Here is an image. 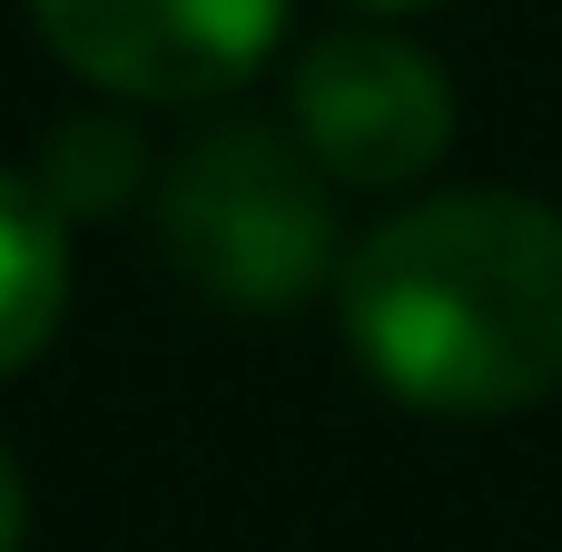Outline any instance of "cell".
Listing matches in <instances>:
<instances>
[{"label":"cell","mask_w":562,"mask_h":552,"mask_svg":"<svg viewBox=\"0 0 562 552\" xmlns=\"http://www.w3.org/2000/svg\"><path fill=\"white\" fill-rule=\"evenodd\" d=\"M454 79L405 30H326L286 69V138L316 158L326 188H415L454 148Z\"/></svg>","instance_id":"cell-3"},{"label":"cell","mask_w":562,"mask_h":552,"mask_svg":"<svg viewBox=\"0 0 562 552\" xmlns=\"http://www.w3.org/2000/svg\"><path fill=\"white\" fill-rule=\"evenodd\" d=\"M30 30L99 99L198 109L267 69L286 0H30Z\"/></svg>","instance_id":"cell-4"},{"label":"cell","mask_w":562,"mask_h":552,"mask_svg":"<svg viewBox=\"0 0 562 552\" xmlns=\"http://www.w3.org/2000/svg\"><path fill=\"white\" fill-rule=\"evenodd\" d=\"M20 533H30V484H20V464L0 444V552H20Z\"/></svg>","instance_id":"cell-7"},{"label":"cell","mask_w":562,"mask_h":552,"mask_svg":"<svg viewBox=\"0 0 562 552\" xmlns=\"http://www.w3.org/2000/svg\"><path fill=\"white\" fill-rule=\"evenodd\" d=\"M336 326L405 415H533L562 395V207L445 188L375 217L336 267Z\"/></svg>","instance_id":"cell-1"},{"label":"cell","mask_w":562,"mask_h":552,"mask_svg":"<svg viewBox=\"0 0 562 552\" xmlns=\"http://www.w3.org/2000/svg\"><path fill=\"white\" fill-rule=\"evenodd\" d=\"M69 316V227L30 188V168H0V375H20Z\"/></svg>","instance_id":"cell-5"},{"label":"cell","mask_w":562,"mask_h":552,"mask_svg":"<svg viewBox=\"0 0 562 552\" xmlns=\"http://www.w3.org/2000/svg\"><path fill=\"white\" fill-rule=\"evenodd\" d=\"M30 188L49 198V217H59V227H79V217H119L138 188H158V168H148V138H138L128 119L79 109V119H59V128L40 138Z\"/></svg>","instance_id":"cell-6"},{"label":"cell","mask_w":562,"mask_h":552,"mask_svg":"<svg viewBox=\"0 0 562 552\" xmlns=\"http://www.w3.org/2000/svg\"><path fill=\"white\" fill-rule=\"evenodd\" d=\"M158 257L227 316H296L336 286V188L277 119H217L158 168Z\"/></svg>","instance_id":"cell-2"},{"label":"cell","mask_w":562,"mask_h":552,"mask_svg":"<svg viewBox=\"0 0 562 552\" xmlns=\"http://www.w3.org/2000/svg\"><path fill=\"white\" fill-rule=\"evenodd\" d=\"M366 10H435V0H366Z\"/></svg>","instance_id":"cell-8"}]
</instances>
